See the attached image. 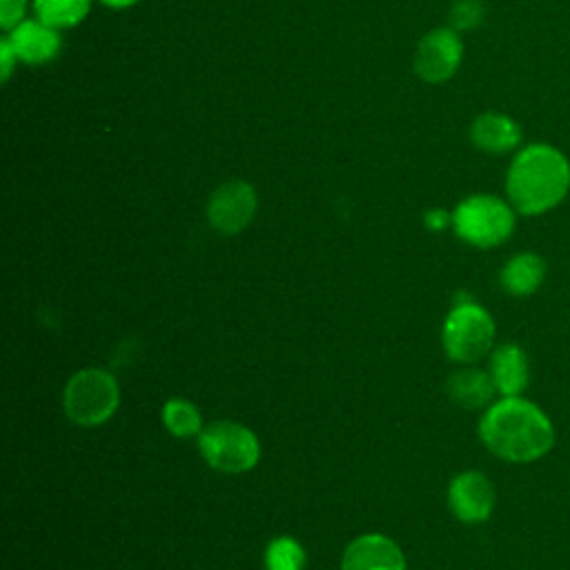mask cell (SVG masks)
<instances>
[{"label": "cell", "mask_w": 570, "mask_h": 570, "mask_svg": "<svg viewBox=\"0 0 570 570\" xmlns=\"http://www.w3.org/2000/svg\"><path fill=\"white\" fill-rule=\"evenodd\" d=\"M481 443L501 461L532 463L554 448V423L546 410L523 396H501L479 421Z\"/></svg>", "instance_id": "1"}, {"label": "cell", "mask_w": 570, "mask_h": 570, "mask_svg": "<svg viewBox=\"0 0 570 570\" xmlns=\"http://www.w3.org/2000/svg\"><path fill=\"white\" fill-rule=\"evenodd\" d=\"M570 191V160L550 142H530L521 147L505 174L508 203L521 216H541Z\"/></svg>", "instance_id": "2"}, {"label": "cell", "mask_w": 570, "mask_h": 570, "mask_svg": "<svg viewBox=\"0 0 570 570\" xmlns=\"http://www.w3.org/2000/svg\"><path fill=\"white\" fill-rule=\"evenodd\" d=\"M494 334L497 327L490 312L465 292H459L441 330V343L448 358L461 365L479 363L492 352Z\"/></svg>", "instance_id": "3"}, {"label": "cell", "mask_w": 570, "mask_h": 570, "mask_svg": "<svg viewBox=\"0 0 570 570\" xmlns=\"http://www.w3.org/2000/svg\"><path fill=\"white\" fill-rule=\"evenodd\" d=\"M517 225L514 207L494 194H472L452 212L454 234L479 249H492L505 243Z\"/></svg>", "instance_id": "4"}, {"label": "cell", "mask_w": 570, "mask_h": 570, "mask_svg": "<svg viewBox=\"0 0 570 570\" xmlns=\"http://www.w3.org/2000/svg\"><path fill=\"white\" fill-rule=\"evenodd\" d=\"M120 405V385L109 370L82 367L65 385L62 407L71 423L96 428L107 423Z\"/></svg>", "instance_id": "5"}, {"label": "cell", "mask_w": 570, "mask_h": 570, "mask_svg": "<svg viewBox=\"0 0 570 570\" xmlns=\"http://www.w3.org/2000/svg\"><path fill=\"white\" fill-rule=\"evenodd\" d=\"M196 443L205 463L223 474L249 472L261 459V443L254 430L229 419L207 423Z\"/></svg>", "instance_id": "6"}, {"label": "cell", "mask_w": 570, "mask_h": 570, "mask_svg": "<svg viewBox=\"0 0 570 570\" xmlns=\"http://www.w3.org/2000/svg\"><path fill=\"white\" fill-rule=\"evenodd\" d=\"M256 207V189L249 183L227 180L212 191L207 200V220L218 234L234 236L252 223Z\"/></svg>", "instance_id": "7"}, {"label": "cell", "mask_w": 570, "mask_h": 570, "mask_svg": "<svg viewBox=\"0 0 570 570\" xmlns=\"http://www.w3.org/2000/svg\"><path fill=\"white\" fill-rule=\"evenodd\" d=\"M463 60V42L452 27L428 31L414 53V71L425 82H443L452 78Z\"/></svg>", "instance_id": "8"}, {"label": "cell", "mask_w": 570, "mask_h": 570, "mask_svg": "<svg viewBox=\"0 0 570 570\" xmlns=\"http://www.w3.org/2000/svg\"><path fill=\"white\" fill-rule=\"evenodd\" d=\"M497 503L492 481L479 470H463L448 485V508L461 523H483Z\"/></svg>", "instance_id": "9"}, {"label": "cell", "mask_w": 570, "mask_h": 570, "mask_svg": "<svg viewBox=\"0 0 570 570\" xmlns=\"http://www.w3.org/2000/svg\"><path fill=\"white\" fill-rule=\"evenodd\" d=\"M341 570H405V557L394 539L367 532L347 543Z\"/></svg>", "instance_id": "10"}, {"label": "cell", "mask_w": 570, "mask_h": 570, "mask_svg": "<svg viewBox=\"0 0 570 570\" xmlns=\"http://www.w3.org/2000/svg\"><path fill=\"white\" fill-rule=\"evenodd\" d=\"M18 60L27 65H45L53 60L62 49L60 31L45 24L38 18H29L18 22L4 36Z\"/></svg>", "instance_id": "11"}, {"label": "cell", "mask_w": 570, "mask_h": 570, "mask_svg": "<svg viewBox=\"0 0 570 570\" xmlns=\"http://www.w3.org/2000/svg\"><path fill=\"white\" fill-rule=\"evenodd\" d=\"M501 396H521L530 383V361L521 345L503 343L490 352L488 367Z\"/></svg>", "instance_id": "12"}, {"label": "cell", "mask_w": 570, "mask_h": 570, "mask_svg": "<svg viewBox=\"0 0 570 570\" xmlns=\"http://www.w3.org/2000/svg\"><path fill=\"white\" fill-rule=\"evenodd\" d=\"M470 138L474 147L488 154H505L521 145L523 129L521 125L510 118L508 114L499 111H485L472 120Z\"/></svg>", "instance_id": "13"}, {"label": "cell", "mask_w": 570, "mask_h": 570, "mask_svg": "<svg viewBox=\"0 0 570 570\" xmlns=\"http://www.w3.org/2000/svg\"><path fill=\"white\" fill-rule=\"evenodd\" d=\"M445 394L459 407L481 410V407H488L490 403H494L492 399L499 392H497L494 381L488 370H481L474 365H463L448 376Z\"/></svg>", "instance_id": "14"}, {"label": "cell", "mask_w": 570, "mask_h": 570, "mask_svg": "<svg viewBox=\"0 0 570 570\" xmlns=\"http://www.w3.org/2000/svg\"><path fill=\"white\" fill-rule=\"evenodd\" d=\"M546 272V261L537 252H519L503 263L499 272V283L505 294L525 298L543 285Z\"/></svg>", "instance_id": "15"}, {"label": "cell", "mask_w": 570, "mask_h": 570, "mask_svg": "<svg viewBox=\"0 0 570 570\" xmlns=\"http://www.w3.org/2000/svg\"><path fill=\"white\" fill-rule=\"evenodd\" d=\"M160 419H163V425L167 428V432L178 439L198 436L200 430L205 428L200 410L189 399H183V396L167 399L163 403Z\"/></svg>", "instance_id": "16"}, {"label": "cell", "mask_w": 570, "mask_h": 570, "mask_svg": "<svg viewBox=\"0 0 570 570\" xmlns=\"http://www.w3.org/2000/svg\"><path fill=\"white\" fill-rule=\"evenodd\" d=\"M91 9V0H33L36 18L53 29L80 24Z\"/></svg>", "instance_id": "17"}, {"label": "cell", "mask_w": 570, "mask_h": 570, "mask_svg": "<svg viewBox=\"0 0 570 570\" xmlns=\"http://www.w3.org/2000/svg\"><path fill=\"white\" fill-rule=\"evenodd\" d=\"M265 570H305V550L289 537H274L265 548Z\"/></svg>", "instance_id": "18"}, {"label": "cell", "mask_w": 570, "mask_h": 570, "mask_svg": "<svg viewBox=\"0 0 570 570\" xmlns=\"http://www.w3.org/2000/svg\"><path fill=\"white\" fill-rule=\"evenodd\" d=\"M485 7L481 0H454L450 7V24L454 31H468L483 22Z\"/></svg>", "instance_id": "19"}, {"label": "cell", "mask_w": 570, "mask_h": 570, "mask_svg": "<svg viewBox=\"0 0 570 570\" xmlns=\"http://www.w3.org/2000/svg\"><path fill=\"white\" fill-rule=\"evenodd\" d=\"M24 7L27 0H0V24L4 31L24 20Z\"/></svg>", "instance_id": "20"}, {"label": "cell", "mask_w": 570, "mask_h": 570, "mask_svg": "<svg viewBox=\"0 0 570 570\" xmlns=\"http://www.w3.org/2000/svg\"><path fill=\"white\" fill-rule=\"evenodd\" d=\"M425 227L432 232H443L448 225H452V214H448L445 209H428L425 216Z\"/></svg>", "instance_id": "21"}, {"label": "cell", "mask_w": 570, "mask_h": 570, "mask_svg": "<svg viewBox=\"0 0 570 570\" xmlns=\"http://www.w3.org/2000/svg\"><path fill=\"white\" fill-rule=\"evenodd\" d=\"M0 60H2V73H0V78H2V82H7L9 76H11V71H13V62L18 60L7 38H2V42H0Z\"/></svg>", "instance_id": "22"}, {"label": "cell", "mask_w": 570, "mask_h": 570, "mask_svg": "<svg viewBox=\"0 0 570 570\" xmlns=\"http://www.w3.org/2000/svg\"><path fill=\"white\" fill-rule=\"evenodd\" d=\"M102 4H107V7H111V9H125V7H131V4H136L138 0H100Z\"/></svg>", "instance_id": "23"}]
</instances>
